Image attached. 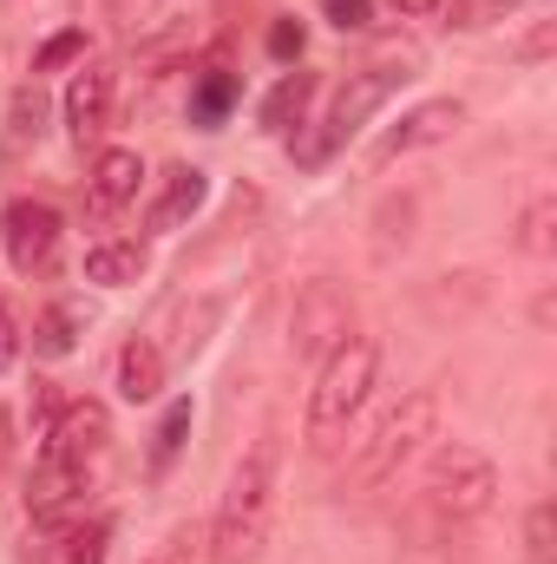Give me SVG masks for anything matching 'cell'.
<instances>
[{
	"label": "cell",
	"mask_w": 557,
	"mask_h": 564,
	"mask_svg": "<svg viewBox=\"0 0 557 564\" xmlns=\"http://www.w3.org/2000/svg\"><path fill=\"white\" fill-rule=\"evenodd\" d=\"M237 93H243V79H237L230 66H204L197 86H190V119H197V126H223L230 106H237Z\"/></svg>",
	"instance_id": "obj_16"
},
{
	"label": "cell",
	"mask_w": 557,
	"mask_h": 564,
	"mask_svg": "<svg viewBox=\"0 0 557 564\" xmlns=\"http://www.w3.org/2000/svg\"><path fill=\"white\" fill-rule=\"evenodd\" d=\"M20 361V322H13V308L0 302V375Z\"/></svg>",
	"instance_id": "obj_30"
},
{
	"label": "cell",
	"mask_w": 557,
	"mask_h": 564,
	"mask_svg": "<svg viewBox=\"0 0 557 564\" xmlns=\"http://www.w3.org/2000/svg\"><path fill=\"white\" fill-rule=\"evenodd\" d=\"M86 492H92V466H66V459L40 453V466L26 479V519L46 525V532H66L86 512Z\"/></svg>",
	"instance_id": "obj_8"
},
{
	"label": "cell",
	"mask_w": 557,
	"mask_h": 564,
	"mask_svg": "<svg viewBox=\"0 0 557 564\" xmlns=\"http://www.w3.org/2000/svg\"><path fill=\"white\" fill-rule=\"evenodd\" d=\"M354 335V302L335 276H315L295 289V308H288V348L295 355H328Z\"/></svg>",
	"instance_id": "obj_6"
},
{
	"label": "cell",
	"mask_w": 557,
	"mask_h": 564,
	"mask_svg": "<svg viewBox=\"0 0 557 564\" xmlns=\"http://www.w3.org/2000/svg\"><path fill=\"white\" fill-rule=\"evenodd\" d=\"M204 197H210L204 171L197 164H171L164 184H157V197H151V210H144V230H184L204 210Z\"/></svg>",
	"instance_id": "obj_12"
},
{
	"label": "cell",
	"mask_w": 557,
	"mask_h": 564,
	"mask_svg": "<svg viewBox=\"0 0 557 564\" xmlns=\"http://www.w3.org/2000/svg\"><path fill=\"white\" fill-rule=\"evenodd\" d=\"M518 243H525L532 257H551V250H557V204H551V197H538V204L525 210V224H518Z\"/></svg>",
	"instance_id": "obj_22"
},
{
	"label": "cell",
	"mask_w": 557,
	"mask_h": 564,
	"mask_svg": "<svg viewBox=\"0 0 557 564\" xmlns=\"http://www.w3.org/2000/svg\"><path fill=\"white\" fill-rule=\"evenodd\" d=\"M394 7H401V13H414V20H419V13H439V0H394Z\"/></svg>",
	"instance_id": "obj_34"
},
{
	"label": "cell",
	"mask_w": 557,
	"mask_h": 564,
	"mask_svg": "<svg viewBox=\"0 0 557 564\" xmlns=\"http://www.w3.org/2000/svg\"><path fill=\"white\" fill-rule=\"evenodd\" d=\"M414 66H419V46H407V40H401V46H381L361 73H348V86L335 93L328 119H321L308 139H295V164H302V171H321L341 144L354 139V132H361V126H368V119H374V112H381V106H387L407 79H414Z\"/></svg>",
	"instance_id": "obj_2"
},
{
	"label": "cell",
	"mask_w": 557,
	"mask_h": 564,
	"mask_svg": "<svg viewBox=\"0 0 557 564\" xmlns=\"http://www.w3.org/2000/svg\"><path fill=\"white\" fill-rule=\"evenodd\" d=\"M112 99H119V73H112V66H79L73 86H66V126H73V139L79 144L106 139Z\"/></svg>",
	"instance_id": "obj_10"
},
{
	"label": "cell",
	"mask_w": 557,
	"mask_h": 564,
	"mask_svg": "<svg viewBox=\"0 0 557 564\" xmlns=\"http://www.w3.org/2000/svg\"><path fill=\"white\" fill-rule=\"evenodd\" d=\"M446 7V26H492V20H505L518 0H439Z\"/></svg>",
	"instance_id": "obj_26"
},
{
	"label": "cell",
	"mask_w": 557,
	"mask_h": 564,
	"mask_svg": "<svg viewBox=\"0 0 557 564\" xmlns=\"http://www.w3.org/2000/svg\"><path fill=\"white\" fill-rule=\"evenodd\" d=\"M112 545V519H73L66 525V564H106Z\"/></svg>",
	"instance_id": "obj_21"
},
{
	"label": "cell",
	"mask_w": 557,
	"mask_h": 564,
	"mask_svg": "<svg viewBox=\"0 0 557 564\" xmlns=\"http://www.w3.org/2000/svg\"><path fill=\"white\" fill-rule=\"evenodd\" d=\"M276 473H282V446H276V433H263V440L237 459V473H230V492H223L217 525H210V564L263 558L270 519H276Z\"/></svg>",
	"instance_id": "obj_1"
},
{
	"label": "cell",
	"mask_w": 557,
	"mask_h": 564,
	"mask_svg": "<svg viewBox=\"0 0 557 564\" xmlns=\"http://www.w3.org/2000/svg\"><path fill=\"white\" fill-rule=\"evenodd\" d=\"M119 7H125V13H144V7H151V0H119Z\"/></svg>",
	"instance_id": "obj_35"
},
{
	"label": "cell",
	"mask_w": 557,
	"mask_h": 564,
	"mask_svg": "<svg viewBox=\"0 0 557 564\" xmlns=\"http://www.w3.org/2000/svg\"><path fill=\"white\" fill-rule=\"evenodd\" d=\"M204 545H210V532H197V525H177L157 552L144 564H204Z\"/></svg>",
	"instance_id": "obj_25"
},
{
	"label": "cell",
	"mask_w": 557,
	"mask_h": 564,
	"mask_svg": "<svg viewBox=\"0 0 557 564\" xmlns=\"http://www.w3.org/2000/svg\"><path fill=\"white\" fill-rule=\"evenodd\" d=\"M217 315H223V302H217V295H204V302L184 315V328H177V355H197V348H204V328H210Z\"/></svg>",
	"instance_id": "obj_27"
},
{
	"label": "cell",
	"mask_w": 557,
	"mask_h": 564,
	"mask_svg": "<svg viewBox=\"0 0 557 564\" xmlns=\"http://www.w3.org/2000/svg\"><path fill=\"white\" fill-rule=\"evenodd\" d=\"M525 558L532 564L557 558V506H532V512H525Z\"/></svg>",
	"instance_id": "obj_23"
},
{
	"label": "cell",
	"mask_w": 557,
	"mask_h": 564,
	"mask_svg": "<svg viewBox=\"0 0 557 564\" xmlns=\"http://www.w3.org/2000/svg\"><path fill=\"white\" fill-rule=\"evenodd\" d=\"M144 184V164L139 151H125V144H106L99 158H92V204L99 210H119V204H132Z\"/></svg>",
	"instance_id": "obj_13"
},
{
	"label": "cell",
	"mask_w": 557,
	"mask_h": 564,
	"mask_svg": "<svg viewBox=\"0 0 557 564\" xmlns=\"http://www.w3.org/2000/svg\"><path fill=\"white\" fill-rule=\"evenodd\" d=\"M184 433H190V401H171L164 421H157V433H151V473H164V466L184 453Z\"/></svg>",
	"instance_id": "obj_20"
},
{
	"label": "cell",
	"mask_w": 557,
	"mask_h": 564,
	"mask_svg": "<svg viewBox=\"0 0 557 564\" xmlns=\"http://www.w3.org/2000/svg\"><path fill=\"white\" fill-rule=\"evenodd\" d=\"M321 13H328V26H341V33H368V26H374V0H321Z\"/></svg>",
	"instance_id": "obj_28"
},
{
	"label": "cell",
	"mask_w": 557,
	"mask_h": 564,
	"mask_svg": "<svg viewBox=\"0 0 557 564\" xmlns=\"http://www.w3.org/2000/svg\"><path fill=\"white\" fill-rule=\"evenodd\" d=\"M157 388H164V348L157 341H125L119 348V394L139 408V401H157Z\"/></svg>",
	"instance_id": "obj_15"
},
{
	"label": "cell",
	"mask_w": 557,
	"mask_h": 564,
	"mask_svg": "<svg viewBox=\"0 0 557 564\" xmlns=\"http://www.w3.org/2000/svg\"><path fill=\"white\" fill-rule=\"evenodd\" d=\"M73 59L86 66V33H79V26L53 33V40H46V46L33 53V73H59V66H73Z\"/></svg>",
	"instance_id": "obj_24"
},
{
	"label": "cell",
	"mask_w": 557,
	"mask_h": 564,
	"mask_svg": "<svg viewBox=\"0 0 557 564\" xmlns=\"http://www.w3.org/2000/svg\"><path fill=\"white\" fill-rule=\"evenodd\" d=\"M106 446H112V414H106V401H92V394L66 401V408H59V421L46 426V459L99 466V459H106Z\"/></svg>",
	"instance_id": "obj_9"
},
{
	"label": "cell",
	"mask_w": 557,
	"mask_h": 564,
	"mask_svg": "<svg viewBox=\"0 0 557 564\" xmlns=\"http://www.w3.org/2000/svg\"><path fill=\"white\" fill-rule=\"evenodd\" d=\"M46 132V93L40 86H20L13 99H7V139H0V164H20L33 144Z\"/></svg>",
	"instance_id": "obj_14"
},
{
	"label": "cell",
	"mask_w": 557,
	"mask_h": 564,
	"mask_svg": "<svg viewBox=\"0 0 557 564\" xmlns=\"http://www.w3.org/2000/svg\"><path fill=\"white\" fill-rule=\"evenodd\" d=\"M308 99H315V73H282V79H276V93L263 99V126H270V132H288V119L302 126Z\"/></svg>",
	"instance_id": "obj_18"
},
{
	"label": "cell",
	"mask_w": 557,
	"mask_h": 564,
	"mask_svg": "<svg viewBox=\"0 0 557 564\" xmlns=\"http://www.w3.org/2000/svg\"><path fill=\"white\" fill-rule=\"evenodd\" d=\"M0 466H13V414L0 408Z\"/></svg>",
	"instance_id": "obj_33"
},
{
	"label": "cell",
	"mask_w": 557,
	"mask_h": 564,
	"mask_svg": "<svg viewBox=\"0 0 557 564\" xmlns=\"http://www.w3.org/2000/svg\"><path fill=\"white\" fill-rule=\"evenodd\" d=\"M459 99H426V106H414V112H401V126H387L381 132V144H374V158H407V151H426V144L452 139L459 132Z\"/></svg>",
	"instance_id": "obj_11"
},
{
	"label": "cell",
	"mask_w": 557,
	"mask_h": 564,
	"mask_svg": "<svg viewBox=\"0 0 557 564\" xmlns=\"http://www.w3.org/2000/svg\"><path fill=\"white\" fill-rule=\"evenodd\" d=\"M270 53L276 59H302V20H276L270 26Z\"/></svg>",
	"instance_id": "obj_29"
},
{
	"label": "cell",
	"mask_w": 557,
	"mask_h": 564,
	"mask_svg": "<svg viewBox=\"0 0 557 564\" xmlns=\"http://www.w3.org/2000/svg\"><path fill=\"white\" fill-rule=\"evenodd\" d=\"M551 33H557V20H538V33H532L518 53H525V59H545V53H551Z\"/></svg>",
	"instance_id": "obj_32"
},
{
	"label": "cell",
	"mask_w": 557,
	"mask_h": 564,
	"mask_svg": "<svg viewBox=\"0 0 557 564\" xmlns=\"http://www.w3.org/2000/svg\"><path fill=\"white\" fill-rule=\"evenodd\" d=\"M59 237H66V224H59V210L40 204V197H13V204L0 210V250H7V263H13L20 276L53 270Z\"/></svg>",
	"instance_id": "obj_7"
},
{
	"label": "cell",
	"mask_w": 557,
	"mask_h": 564,
	"mask_svg": "<svg viewBox=\"0 0 557 564\" xmlns=\"http://www.w3.org/2000/svg\"><path fill=\"white\" fill-rule=\"evenodd\" d=\"M433 426H439V394H433V388H419V394H407L387 421L374 426V440H368V446H361V459L348 466V486H354V492H368V486L394 479L419 446L433 440Z\"/></svg>",
	"instance_id": "obj_5"
},
{
	"label": "cell",
	"mask_w": 557,
	"mask_h": 564,
	"mask_svg": "<svg viewBox=\"0 0 557 564\" xmlns=\"http://www.w3.org/2000/svg\"><path fill=\"white\" fill-rule=\"evenodd\" d=\"M144 243H92L86 250V282H106V289H125L144 276Z\"/></svg>",
	"instance_id": "obj_17"
},
{
	"label": "cell",
	"mask_w": 557,
	"mask_h": 564,
	"mask_svg": "<svg viewBox=\"0 0 557 564\" xmlns=\"http://www.w3.org/2000/svg\"><path fill=\"white\" fill-rule=\"evenodd\" d=\"M59 408H66V401H59V388H53V381H33V414H40V426L59 421Z\"/></svg>",
	"instance_id": "obj_31"
},
{
	"label": "cell",
	"mask_w": 557,
	"mask_h": 564,
	"mask_svg": "<svg viewBox=\"0 0 557 564\" xmlns=\"http://www.w3.org/2000/svg\"><path fill=\"white\" fill-rule=\"evenodd\" d=\"M419 492H426V506H433L439 519L466 525V519L492 512V499H499V466H492L479 446H459V440H452V446H439V453L426 459Z\"/></svg>",
	"instance_id": "obj_4"
},
{
	"label": "cell",
	"mask_w": 557,
	"mask_h": 564,
	"mask_svg": "<svg viewBox=\"0 0 557 564\" xmlns=\"http://www.w3.org/2000/svg\"><path fill=\"white\" fill-rule=\"evenodd\" d=\"M79 328H86V315H79L73 302H53V308L33 322V348L59 361V355H73V348H79Z\"/></svg>",
	"instance_id": "obj_19"
},
{
	"label": "cell",
	"mask_w": 557,
	"mask_h": 564,
	"mask_svg": "<svg viewBox=\"0 0 557 564\" xmlns=\"http://www.w3.org/2000/svg\"><path fill=\"white\" fill-rule=\"evenodd\" d=\"M374 375H381V348L361 341V335H348L341 348L321 355V375H315V394H308V440H315L321 453H328V446L354 426V414L368 408Z\"/></svg>",
	"instance_id": "obj_3"
}]
</instances>
